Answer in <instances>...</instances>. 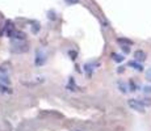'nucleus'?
<instances>
[{
  "mask_svg": "<svg viewBox=\"0 0 151 131\" xmlns=\"http://www.w3.org/2000/svg\"><path fill=\"white\" fill-rule=\"evenodd\" d=\"M0 92H3V93H12V89L8 88L7 85H3V84L0 83Z\"/></svg>",
  "mask_w": 151,
  "mask_h": 131,
  "instance_id": "1a4fd4ad",
  "label": "nucleus"
},
{
  "mask_svg": "<svg viewBox=\"0 0 151 131\" xmlns=\"http://www.w3.org/2000/svg\"><path fill=\"white\" fill-rule=\"evenodd\" d=\"M9 71H11V64L9 63H4L3 66H0V75H5V76H7Z\"/></svg>",
  "mask_w": 151,
  "mask_h": 131,
  "instance_id": "20e7f679",
  "label": "nucleus"
},
{
  "mask_svg": "<svg viewBox=\"0 0 151 131\" xmlns=\"http://www.w3.org/2000/svg\"><path fill=\"white\" fill-rule=\"evenodd\" d=\"M117 42L121 43V45H127V46H132L133 45V41H130L127 38H117Z\"/></svg>",
  "mask_w": 151,
  "mask_h": 131,
  "instance_id": "6e6552de",
  "label": "nucleus"
},
{
  "mask_svg": "<svg viewBox=\"0 0 151 131\" xmlns=\"http://www.w3.org/2000/svg\"><path fill=\"white\" fill-rule=\"evenodd\" d=\"M127 105L130 106V109L135 110V112H139V113H143L145 112V105L142 104L141 100H134V98H130L129 101H127Z\"/></svg>",
  "mask_w": 151,
  "mask_h": 131,
  "instance_id": "f257e3e1",
  "label": "nucleus"
},
{
  "mask_svg": "<svg viewBox=\"0 0 151 131\" xmlns=\"http://www.w3.org/2000/svg\"><path fill=\"white\" fill-rule=\"evenodd\" d=\"M118 87H120V91L122 92V93H126V92H127V87L125 85V84H122V83H118Z\"/></svg>",
  "mask_w": 151,
  "mask_h": 131,
  "instance_id": "9b49d317",
  "label": "nucleus"
},
{
  "mask_svg": "<svg viewBox=\"0 0 151 131\" xmlns=\"http://www.w3.org/2000/svg\"><path fill=\"white\" fill-rule=\"evenodd\" d=\"M79 0H67V3H71V4H75V3H78Z\"/></svg>",
  "mask_w": 151,
  "mask_h": 131,
  "instance_id": "f3484780",
  "label": "nucleus"
},
{
  "mask_svg": "<svg viewBox=\"0 0 151 131\" xmlns=\"http://www.w3.org/2000/svg\"><path fill=\"white\" fill-rule=\"evenodd\" d=\"M12 38L17 39V41H24V39H25V33H24V31H19V30H16V31L13 33Z\"/></svg>",
  "mask_w": 151,
  "mask_h": 131,
  "instance_id": "39448f33",
  "label": "nucleus"
},
{
  "mask_svg": "<svg viewBox=\"0 0 151 131\" xmlns=\"http://www.w3.org/2000/svg\"><path fill=\"white\" fill-rule=\"evenodd\" d=\"M146 58H147V55L143 50H137L134 52V59L137 62H143V60H146Z\"/></svg>",
  "mask_w": 151,
  "mask_h": 131,
  "instance_id": "7ed1b4c3",
  "label": "nucleus"
},
{
  "mask_svg": "<svg viewBox=\"0 0 151 131\" xmlns=\"http://www.w3.org/2000/svg\"><path fill=\"white\" fill-rule=\"evenodd\" d=\"M143 91H145V93H151V87H145Z\"/></svg>",
  "mask_w": 151,
  "mask_h": 131,
  "instance_id": "dca6fc26",
  "label": "nucleus"
},
{
  "mask_svg": "<svg viewBox=\"0 0 151 131\" xmlns=\"http://www.w3.org/2000/svg\"><path fill=\"white\" fill-rule=\"evenodd\" d=\"M129 66L133 67V68H135V69H137V71H139V72L143 71V67H142V64H141V63H138L137 60H132V62H129Z\"/></svg>",
  "mask_w": 151,
  "mask_h": 131,
  "instance_id": "423d86ee",
  "label": "nucleus"
},
{
  "mask_svg": "<svg viewBox=\"0 0 151 131\" xmlns=\"http://www.w3.org/2000/svg\"><path fill=\"white\" fill-rule=\"evenodd\" d=\"M38 30H40V25L37 24V22H33V26H32V31L36 34V33H38Z\"/></svg>",
  "mask_w": 151,
  "mask_h": 131,
  "instance_id": "9d476101",
  "label": "nucleus"
},
{
  "mask_svg": "<svg viewBox=\"0 0 151 131\" xmlns=\"http://www.w3.org/2000/svg\"><path fill=\"white\" fill-rule=\"evenodd\" d=\"M121 49H122V51L125 52V54H129L130 52V46H127V45H122Z\"/></svg>",
  "mask_w": 151,
  "mask_h": 131,
  "instance_id": "ddd939ff",
  "label": "nucleus"
},
{
  "mask_svg": "<svg viewBox=\"0 0 151 131\" xmlns=\"http://www.w3.org/2000/svg\"><path fill=\"white\" fill-rule=\"evenodd\" d=\"M146 79L149 81H151V69H147V72H146Z\"/></svg>",
  "mask_w": 151,
  "mask_h": 131,
  "instance_id": "4468645a",
  "label": "nucleus"
},
{
  "mask_svg": "<svg viewBox=\"0 0 151 131\" xmlns=\"http://www.w3.org/2000/svg\"><path fill=\"white\" fill-rule=\"evenodd\" d=\"M124 71V67H120V68H118V72H120V74H121V72H122Z\"/></svg>",
  "mask_w": 151,
  "mask_h": 131,
  "instance_id": "a211bd4d",
  "label": "nucleus"
},
{
  "mask_svg": "<svg viewBox=\"0 0 151 131\" xmlns=\"http://www.w3.org/2000/svg\"><path fill=\"white\" fill-rule=\"evenodd\" d=\"M129 85H130V91H132V92L137 91V85H135V83H134L133 80H130V81H129Z\"/></svg>",
  "mask_w": 151,
  "mask_h": 131,
  "instance_id": "f8f14e48",
  "label": "nucleus"
},
{
  "mask_svg": "<svg viewBox=\"0 0 151 131\" xmlns=\"http://www.w3.org/2000/svg\"><path fill=\"white\" fill-rule=\"evenodd\" d=\"M68 55H70V57H72L71 59H75V57H76V52H75V51H70Z\"/></svg>",
  "mask_w": 151,
  "mask_h": 131,
  "instance_id": "2eb2a0df",
  "label": "nucleus"
},
{
  "mask_svg": "<svg viewBox=\"0 0 151 131\" xmlns=\"http://www.w3.org/2000/svg\"><path fill=\"white\" fill-rule=\"evenodd\" d=\"M45 62H46L45 52L41 51V50H38V51H37V55H36V66H42Z\"/></svg>",
  "mask_w": 151,
  "mask_h": 131,
  "instance_id": "f03ea898",
  "label": "nucleus"
},
{
  "mask_svg": "<svg viewBox=\"0 0 151 131\" xmlns=\"http://www.w3.org/2000/svg\"><path fill=\"white\" fill-rule=\"evenodd\" d=\"M112 59L114 60V62H117V63H121V62H124V59H125V58L122 57V55H120V54H116V52H113V54H112Z\"/></svg>",
  "mask_w": 151,
  "mask_h": 131,
  "instance_id": "0eeeda50",
  "label": "nucleus"
}]
</instances>
